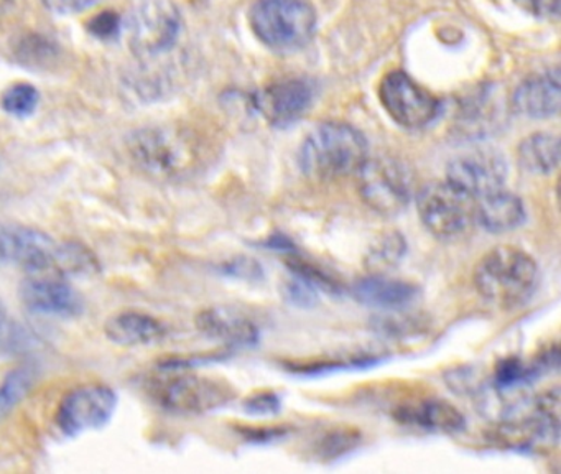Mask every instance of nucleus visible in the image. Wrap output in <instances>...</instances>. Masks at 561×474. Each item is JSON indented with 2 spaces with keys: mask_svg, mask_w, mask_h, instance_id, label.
Returning <instances> with one entry per match:
<instances>
[{
  "mask_svg": "<svg viewBox=\"0 0 561 474\" xmlns=\"http://www.w3.org/2000/svg\"><path fill=\"white\" fill-rule=\"evenodd\" d=\"M132 162L160 182H180L198 172L205 163V142L185 124H157L137 129L129 135Z\"/></svg>",
  "mask_w": 561,
  "mask_h": 474,
  "instance_id": "nucleus-1",
  "label": "nucleus"
},
{
  "mask_svg": "<svg viewBox=\"0 0 561 474\" xmlns=\"http://www.w3.org/2000/svg\"><path fill=\"white\" fill-rule=\"evenodd\" d=\"M367 157L366 137L357 129L344 122H325L306 135L298 162L309 180L334 182L356 175Z\"/></svg>",
  "mask_w": 561,
  "mask_h": 474,
  "instance_id": "nucleus-2",
  "label": "nucleus"
},
{
  "mask_svg": "<svg viewBox=\"0 0 561 474\" xmlns=\"http://www.w3.org/2000/svg\"><path fill=\"white\" fill-rule=\"evenodd\" d=\"M473 280L483 299L501 308L512 309L532 299L540 272L534 257L524 250L498 246L477 263Z\"/></svg>",
  "mask_w": 561,
  "mask_h": 474,
  "instance_id": "nucleus-3",
  "label": "nucleus"
},
{
  "mask_svg": "<svg viewBox=\"0 0 561 474\" xmlns=\"http://www.w3.org/2000/svg\"><path fill=\"white\" fill-rule=\"evenodd\" d=\"M256 37L273 50L305 47L316 28V12L306 0H260L249 15Z\"/></svg>",
  "mask_w": 561,
  "mask_h": 474,
  "instance_id": "nucleus-4",
  "label": "nucleus"
},
{
  "mask_svg": "<svg viewBox=\"0 0 561 474\" xmlns=\"http://www.w3.org/2000/svg\"><path fill=\"white\" fill-rule=\"evenodd\" d=\"M417 209L427 231L438 240H458L476 224V198L447 179L418 192Z\"/></svg>",
  "mask_w": 561,
  "mask_h": 474,
  "instance_id": "nucleus-5",
  "label": "nucleus"
},
{
  "mask_svg": "<svg viewBox=\"0 0 561 474\" xmlns=\"http://www.w3.org/2000/svg\"><path fill=\"white\" fill-rule=\"evenodd\" d=\"M354 177L361 198L379 215H397L414 196L411 172L393 158L367 157Z\"/></svg>",
  "mask_w": 561,
  "mask_h": 474,
  "instance_id": "nucleus-6",
  "label": "nucleus"
},
{
  "mask_svg": "<svg viewBox=\"0 0 561 474\" xmlns=\"http://www.w3.org/2000/svg\"><path fill=\"white\" fill-rule=\"evenodd\" d=\"M180 31L182 19L172 0H142L129 19L132 51L144 60L172 51Z\"/></svg>",
  "mask_w": 561,
  "mask_h": 474,
  "instance_id": "nucleus-7",
  "label": "nucleus"
},
{
  "mask_svg": "<svg viewBox=\"0 0 561 474\" xmlns=\"http://www.w3.org/2000/svg\"><path fill=\"white\" fill-rule=\"evenodd\" d=\"M155 399L179 414H205L229 404L234 399V389L216 377L180 374L158 384Z\"/></svg>",
  "mask_w": 561,
  "mask_h": 474,
  "instance_id": "nucleus-8",
  "label": "nucleus"
},
{
  "mask_svg": "<svg viewBox=\"0 0 561 474\" xmlns=\"http://www.w3.org/2000/svg\"><path fill=\"white\" fill-rule=\"evenodd\" d=\"M379 101L390 119L407 129H422L430 124L440 101L412 80L404 71H390L379 85Z\"/></svg>",
  "mask_w": 561,
  "mask_h": 474,
  "instance_id": "nucleus-9",
  "label": "nucleus"
},
{
  "mask_svg": "<svg viewBox=\"0 0 561 474\" xmlns=\"http://www.w3.org/2000/svg\"><path fill=\"white\" fill-rule=\"evenodd\" d=\"M118 408L114 390L101 384L77 387L58 408L57 422L64 435L76 437L109 424Z\"/></svg>",
  "mask_w": 561,
  "mask_h": 474,
  "instance_id": "nucleus-10",
  "label": "nucleus"
},
{
  "mask_svg": "<svg viewBox=\"0 0 561 474\" xmlns=\"http://www.w3.org/2000/svg\"><path fill=\"white\" fill-rule=\"evenodd\" d=\"M505 177L504 158L495 150L467 151L453 158L447 170V180L476 199L504 189Z\"/></svg>",
  "mask_w": 561,
  "mask_h": 474,
  "instance_id": "nucleus-11",
  "label": "nucleus"
},
{
  "mask_svg": "<svg viewBox=\"0 0 561 474\" xmlns=\"http://www.w3.org/2000/svg\"><path fill=\"white\" fill-rule=\"evenodd\" d=\"M315 99V88L303 77H286L266 86L256 96V108L273 127L300 121Z\"/></svg>",
  "mask_w": 561,
  "mask_h": 474,
  "instance_id": "nucleus-12",
  "label": "nucleus"
},
{
  "mask_svg": "<svg viewBox=\"0 0 561 474\" xmlns=\"http://www.w3.org/2000/svg\"><path fill=\"white\" fill-rule=\"evenodd\" d=\"M21 300L38 315L74 316L83 309L82 296L57 276H28L21 285Z\"/></svg>",
  "mask_w": 561,
  "mask_h": 474,
  "instance_id": "nucleus-13",
  "label": "nucleus"
},
{
  "mask_svg": "<svg viewBox=\"0 0 561 474\" xmlns=\"http://www.w3.org/2000/svg\"><path fill=\"white\" fill-rule=\"evenodd\" d=\"M196 327L212 340L224 341L235 347H247L259 340V328L253 316L235 306H211L196 316Z\"/></svg>",
  "mask_w": 561,
  "mask_h": 474,
  "instance_id": "nucleus-14",
  "label": "nucleus"
},
{
  "mask_svg": "<svg viewBox=\"0 0 561 474\" xmlns=\"http://www.w3.org/2000/svg\"><path fill=\"white\" fill-rule=\"evenodd\" d=\"M560 71L551 70L527 77L512 96V108L528 119H550L560 111Z\"/></svg>",
  "mask_w": 561,
  "mask_h": 474,
  "instance_id": "nucleus-15",
  "label": "nucleus"
},
{
  "mask_svg": "<svg viewBox=\"0 0 561 474\" xmlns=\"http://www.w3.org/2000/svg\"><path fill=\"white\" fill-rule=\"evenodd\" d=\"M106 337L121 347H148L162 341L166 325L142 312H121L112 315L105 325Z\"/></svg>",
  "mask_w": 561,
  "mask_h": 474,
  "instance_id": "nucleus-16",
  "label": "nucleus"
},
{
  "mask_svg": "<svg viewBox=\"0 0 561 474\" xmlns=\"http://www.w3.org/2000/svg\"><path fill=\"white\" fill-rule=\"evenodd\" d=\"M525 206L514 193L504 189L476 199V222L486 231L502 234L524 224Z\"/></svg>",
  "mask_w": 561,
  "mask_h": 474,
  "instance_id": "nucleus-17",
  "label": "nucleus"
},
{
  "mask_svg": "<svg viewBox=\"0 0 561 474\" xmlns=\"http://www.w3.org/2000/svg\"><path fill=\"white\" fill-rule=\"evenodd\" d=\"M418 289L404 280L389 279V277L373 276L357 280L353 287V295L361 303L377 306V308H402L414 302Z\"/></svg>",
  "mask_w": 561,
  "mask_h": 474,
  "instance_id": "nucleus-18",
  "label": "nucleus"
},
{
  "mask_svg": "<svg viewBox=\"0 0 561 474\" xmlns=\"http://www.w3.org/2000/svg\"><path fill=\"white\" fill-rule=\"evenodd\" d=\"M519 163L522 169L534 175H550L560 163V141L557 135L540 134L528 135L519 144Z\"/></svg>",
  "mask_w": 561,
  "mask_h": 474,
  "instance_id": "nucleus-19",
  "label": "nucleus"
},
{
  "mask_svg": "<svg viewBox=\"0 0 561 474\" xmlns=\"http://www.w3.org/2000/svg\"><path fill=\"white\" fill-rule=\"evenodd\" d=\"M402 421L428 430L444 432V434L460 432L464 425L463 415L453 405L440 399H430V401L418 402L412 408L402 409Z\"/></svg>",
  "mask_w": 561,
  "mask_h": 474,
  "instance_id": "nucleus-20",
  "label": "nucleus"
},
{
  "mask_svg": "<svg viewBox=\"0 0 561 474\" xmlns=\"http://www.w3.org/2000/svg\"><path fill=\"white\" fill-rule=\"evenodd\" d=\"M35 380H37V373L31 366L17 367L8 374L4 382L0 384V422L11 417L12 412L34 389Z\"/></svg>",
  "mask_w": 561,
  "mask_h": 474,
  "instance_id": "nucleus-21",
  "label": "nucleus"
},
{
  "mask_svg": "<svg viewBox=\"0 0 561 474\" xmlns=\"http://www.w3.org/2000/svg\"><path fill=\"white\" fill-rule=\"evenodd\" d=\"M38 99L40 96L34 86L28 83H17L2 96V108L15 118H28L37 109Z\"/></svg>",
  "mask_w": 561,
  "mask_h": 474,
  "instance_id": "nucleus-22",
  "label": "nucleus"
},
{
  "mask_svg": "<svg viewBox=\"0 0 561 474\" xmlns=\"http://www.w3.org/2000/svg\"><path fill=\"white\" fill-rule=\"evenodd\" d=\"M405 254V241L397 232H389L383 235L376 250L370 251L369 263L376 269H389L393 264L399 263L400 257Z\"/></svg>",
  "mask_w": 561,
  "mask_h": 474,
  "instance_id": "nucleus-23",
  "label": "nucleus"
},
{
  "mask_svg": "<svg viewBox=\"0 0 561 474\" xmlns=\"http://www.w3.org/2000/svg\"><path fill=\"white\" fill-rule=\"evenodd\" d=\"M89 34L99 40H114L121 32V19L114 11L99 12L95 17L89 19L88 25Z\"/></svg>",
  "mask_w": 561,
  "mask_h": 474,
  "instance_id": "nucleus-24",
  "label": "nucleus"
},
{
  "mask_svg": "<svg viewBox=\"0 0 561 474\" xmlns=\"http://www.w3.org/2000/svg\"><path fill=\"white\" fill-rule=\"evenodd\" d=\"M48 11L60 15L82 14L98 5L101 0H41Z\"/></svg>",
  "mask_w": 561,
  "mask_h": 474,
  "instance_id": "nucleus-25",
  "label": "nucleus"
},
{
  "mask_svg": "<svg viewBox=\"0 0 561 474\" xmlns=\"http://www.w3.org/2000/svg\"><path fill=\"white\" fill-rule=\"evenodd\" d=\"M280 402L276 393H257L246 402V409L253 414H273L279 411Z\"/></svg>",
  "mask_w": 561,
  "mask_h": 474,
  "instance_id": "nucleus-26",
  "label": "nucleus"
},
{
  "mask_svg": "<svg viewBox=\"0 0 561 474\" xmlns=\"http://www.w3.org/2000/svg\"><path fill=\"white\" fill-rule=\"evenodd\" d=\"M22 57L27 58L28 61H44L45 58L53 54V48L45 38H28L22 45L21 53Z\"/></svg>",
  "mask_w": 561,
  "mask_h": 474,
  "instance_id": "nucleus-27",
  "label": "nucleus"
},
{
  "mask_svg": "<svg viewBox=\"0 0 561 474\" xmlns=\"http://www.w3.org/2000/svg\"><path fill=\"white\" fill-rule=\"evenodd\" d=\"M517 4H521L525 11H530L532 14L537 15H557L558 14V5H560V0H515Z\"/></svg>",
  "mask_w": 561,
  "mask_h": 474,
  "instance_id": "nucleus-28",
  "label": "nucleus"
},
{
  "mask_svg": "<svg viewBox=\"0 0 561 474\" xmlns=\"http://www.w3.org/2000/svg\"><path fill=\"white\" fill-rule=\"evenodd\" d=\"M8 330V315H5L4 306L0 305V341L4 338Z\"/></svg>",
  "mask_w": 561,
  "mask_h": 474,
  "instance_id": "nucleus-29",
  "label": "nucleus"
},
{
  "mask_svg": "<svg viewBox=\"0 0 561 474\" xmlns=\"http://www.w3.org/2000/svg\"><path fill=\"white\" fill-rule=\"evenodd\" d=\"M290 292L293 293V295H298V289H296V285L290 287ZM305 293L306 292H300V296H296L298 299V302H305ZM312 293V292H308Z\"/></svg>",
  "mask_w": 561,
  "mask_h": 474,
  "instance_id": "nucleus-30",
  "label": "nucleus"
},
{
  "mask_svg": "<svg viewBox=\"0 0 561 474\" xmlns=\"http://www.w3.org/2000/svg\"><path fill=\"white\" fill-rule=\"evenodd\" d=\"M0 263H5L4 244H2V238H0Z\"/></svg>",
  "mask_w": 561,
  "mask_h": 474,
  "instance_id": "nucleus-31",
  "label": "nucleus"
},
{
  "mask_svg": "<svg viewBox=\"0 0 561 474\" xmlns=\"http://www.w3.org/2000/svg\"><path fill=\"white\" fill-rule=\"evenodd\" d=\"M9 4V0H0V11L5 8V5Z\"/></svg>",
  "mask_w": 561,
  "mask_h": 474,
  "instance_id": "nucleus-32",
  "label": "nucleus"
}]
</instances>
